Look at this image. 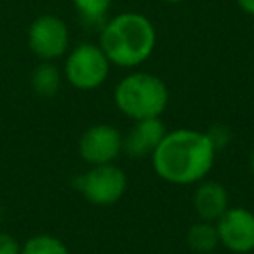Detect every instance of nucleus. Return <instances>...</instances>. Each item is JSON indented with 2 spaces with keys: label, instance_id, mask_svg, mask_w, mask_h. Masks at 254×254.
<instances>
[{
  "label": "nucleus",
  "instance_id": "obj_1",
  "mask_svg": "<svg viewBox=\"0 0 254 254\" xmlns=\"http://www.w3.org/2000/svg\"><path fill=\"white\" fill-rule=\"evenodd\" d=\"M214 145L204 132L178 129L164 136L152 153L155 173L174 185H188L202 180L214 164Z\"/></svg>",
  "mask_w": 254,
  "mask_h": 254
},
{
  "label": "nucleus",
  "instance_id": "obj_2",
  "mask_svg": "<svg viewBox=\"0 0 254 254\" xmlns=\"http://www.w3.org/2000/svg\"><path fill=\"white\" fill-rule=\"evenodd\" d=\"M99 42L108 61L119 66H136L152 54L155 30L145 16L124 12L103 28Z\"/></svg>",
  "mask_w": 254,
  "mask_h": 254
},
{
  "label": "nucleus",
  "instance_id": "obj_3",
  "mask_svg": "<svg viewBox=\"0 0 254 254\" xmlns=\"http://www.w3.org/2000/svg\"><path fill=\"white\" fill-rule=\"evenodd\" d=\"M169 101L167 87L159 77L132 73L115 89V103L122 113L134 120L159 119Z\"/></svg>",
  "mask_w": 254,
  "mask_h": 254
},
{
  "label": "nucleus",
  "instance_id": "obj_4",
  "mask_svg": "<svg viewBox=\"0 0 254 254\" xmlns=\"http://www.w3.org/2000/svg\"><path fill=\"white\" fill-rule=\"evenodd\" d=\"M127 178L120 167L113 164L94 166L89 173L75 180V188L96 205L115 204L126 191Z\"/></svg>",
  "mask_w": 254,
  "mask_h": 254
},
{
  "label": "nucleus",
  "instance_id": "obj_5",
  "mask_svg": "<svg viewBox=\"0 0 254 254\" xmlns=\"http://www.w3.org/2000/svg\"><path fill=\"white\" fill-rule=\"evenodd\" d=\"M110 61L101 47L82 44L70 54L66 61V77L77 89H94L103 84L108 75Z\"/></svg>",
  "mask_w": 254,
  "mask_h": 254
},
{
  "label": "nucleus",
  "instance_id": "obj_6",
  "mask_svg": "<svg viewBox=\"0 0 254 254\" xmlns=\"http://www.w3.org/2000/svg\"><path fill=\"white\" fill-rule=\"evenodd\" d=\"M219 242L233 253H249L254 249V214L247 209H226L218 219Z\"/></svg>",
  "mask_w": 254,
  "mask_h": 254
},
{
  "label": "nucleus",
  "instance_id": "obj_7",
  "mask_svg": "<svg viewBox=\"0 0 254 254\" xmlns=\"http://www.w3.org/2000/svg\"><path fill=\"white\" fill-rule=\"evenodd\" d=\"M78 152L82 159L92 166L112 164L122 152V136L115 127L99 124L84 132L78 143Z\"/></svg>",
  "mask_w": 254,
  "mask_h": 254
},
{
  "label": "nucleus",
  "instance_id": "obj_8",
  "mask_svg": "<svg viewBox=\"0 0 254 254\" xmlns=\"http://www.w3.org/2000/svg\"><path fill=\"white\" fill-rule=\"evenodd\" d=\"M30 47L42 60L60 58L68 47V30L60 18L42 16L32 25L28 33Z\"/></svg>",
  "mask_w": 254,
  "mask_h": 254
},
{
  "label": "nucleus",
  "instance_id": "obj_9",
  "mask_svg": "<svg viewBox=\"0 0 254 254\" xmlns=\"http://www.w3.org/2000/svg\"><path fill=\"white\" fill-rule=\"evenodd\" d=\"M136 122L138 124L132 127V131L122 138V150L132 159L153 153L167 134L166 127L159 119H145Z\"/></svg>",
  "mask_w": 254,
  "mask_h": 254
},
{
  "label": "nucleus",
  "instance_id": "obj_10",
  "mask_svg": "<svg viewBox=\"0 0 254 254\" xmlns=\"http://www.w3.org/2000/svg\"><path fill=\"white\" fill-rule=\"evenodd\" d=\"M193 204L202 221H218L228 209V191L218 181H207L197 188Z\"/></svg>",
  "mask_w": 254,
  "mask_h": 254
},
{
  "label": "nucleus",
  "instance_id": "obj_11",
  "mask_svg": "<svg viewBox=\"0 0 254 254\" xmlns=\"http://www.w3.org/2000/svg\"><path fill=\"white\" fill-rule=\"evenodd\" d=\"M187 240L195 253H200V254L211 253L219 244L218 230H216V226L212 225L211 221L195 223V225L188 230Z\"/></svg>",
  "mask_w": 254,
  "mask_h": 254
},
{
  "label": "nucleus",
  "instance_id": "obj_12",
  "mask_svg": "<svg viewBox=\"0 0 254 254\" xmlns=\"http://www.w3.org/2000/svg\"><path fill=\"white\" fill-rule=\"evenodd\" d=\"M32 85H33V89H35L37 94L46 96V98L54 96L58 91H60V85H61V77H60L58 68L51 63L40 64V66L33 71Z\"/></svg>",
  "mask_w": 254,
  "mask_h": 254
},
{
  "label": "nucleus",
  "instance_id": "obj_13",
  "mask_svg": "<svg viewBox=\"0 0 254 254\" xmlns=\"http://www.w3.org/2000/svg\"><path fill=\"white\" fill-rule=\"evenodd\" d=\"M21 254H68V249L56 237L37 235L23 246Z\"/></svg>",
  "mask_w": 254,
  "mask_h": 254
},
{
  "label": "nucleus",
  "instance_id": "obj_14",
  "mask_svg": "<svg viewBox=\"0 0 254 254\" xmlns=\"http://www.w3.org/2000/svg\"><path fill=\"white\" fill-rule=\"evenodd\" d=\"M80 14L87 21H101L110 7V0H73Z\"/></svg>",
  "mask_w": 254,
  "mask_h": 254
},
{
  "label": "nucleus",
  "instance_id": "obj_15",
  "mask_svg": "<svg viewBox=\"0 0 254 254\" xmlns=\"http://www.w3.org/2000/svg\"><path fill=\"white\" fill-rule=\"evenodd\" d=\"M0 254H21L18 240L4 232H0Z\"/></svg>",
  "mask_w": 254,
  "mask_h": 254
},
{
  "label": "nucleus",
  "instance_id": "obj_16",
  "mask_svg": "<svg viewBox=\"0 0 254 254\" xmlns=\"http://www.w3.org/2000/svg\"><path fill=\"white\" fill-rule=\"evenodd\" d=\"M209 139L212 141V145H214V148H219V146L226 145V141L230 139V132L226 127H221V126H216L212 127L211 131L207 132Z\"/></svg>",
  "mask_w": 254,
  "mask_h": 254
},
{
  "label": "nucleus",
  "instance_id": "obj_17",
  "mask_svg": "<svg viewBox=\"0 0 254 254\" xmlns=\"http://www.w3.org/2000/svg\"><path fill=\"white\" fill-rule=\"evenodd\" d=\"M237 2H239V5L244 11L254 16V0H237Z\"/></svg>",
  "mask_w": 254,
  "mask_h": 254
},
{
  "label": "nucleus",
  "instance_id": "obj_18",
  "mask_svg": "<svg viewBox=\"0 0 254 254\" xmlns=\"http://www.w3.org/2000/svg\"><path fill=\"white\" fill-rule=\"evenodd\" d=\"M251 169H253V173H254V152H253V155H251Z\"/></svg>",
  "mask_w": 254,
  "mask_h": 254
},
{
  "label": "nucleus",
  "instance_id": "obj_19",
  "mask_svg": "<svg viewBox=\"0 0 254 254\" xmlns=\"http://www.w3.org/2000/svg\"><path fill=\"white\" fill-rule=\"evenodd\" d=\"M166 2H173V4H176V2H181V0H166Z\"/></svg>",
  "mask_w": 254,
  "mask_h": 254
}]
</instances>
